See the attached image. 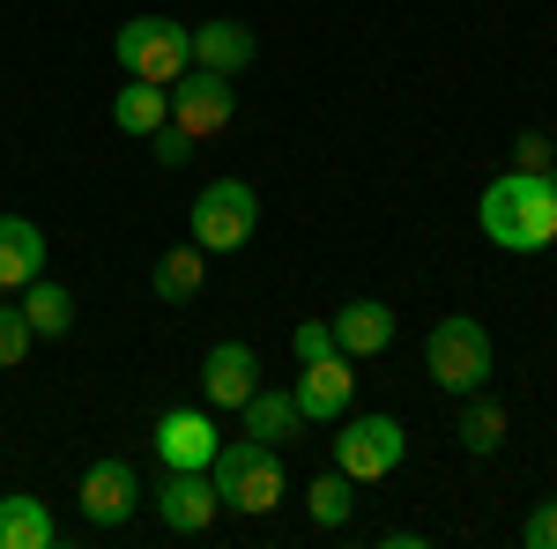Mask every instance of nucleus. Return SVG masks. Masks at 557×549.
I'll list each match as a JSON object with an SVG mask.
<instances>
[{"label":"nucleus","instance_id":"obj_10","mask_svg":"<svg viewBox=\"0 0 557 549\" xmlns=\"http://www.w3.org/2000/svg\"><path fill=\"white\" fill-rule=\"evenodd\" d=\"M349 394H357V372H349V357H312L298 372V416L305 423H343L349 416Z\"/></svg>","mask_w":557,"mask_h":549},{"label":"nucleus","instance_id":"obj_1","mask_svg":"<svg viewBox=\"0 0 557 549\" xmlns=\"http://www.w3.org/2000/svg\"><path fill=\"white\" fill-rule=\"evenodd\" d=\"M475 223L506 253L557 246V171H506V178H491L483 201H475Z\"/></svg>","mask_w":557,"mask_h":549},{"label":"nucleus","instance_id":"obj_5","mask_svg":"<svg viewBox=\"0 0 557 549\" xmlns=\"http://www.w3.org/2000/svg\"><path fill=\"white\" fill-rule=\"evenodd\" d=\"M260 223V194L246 178H215L209 194L194 201V246L201 253H238Z\"/></svg>","mask_w":557,"mask_h":549},{"label":"nucleus","instance_id":"obj_24","mask_svg":"<svg viewBox=\"0 0 557 549\" xmlns=\"http://www.w3.org/2000/svg\"><path fill=\"white\" fill-rule=\"evenodd\" d=\"M513 171H557V141L543 127L513 134Z\"/></svg>","mask_w":557,"mask_h":549},{"label":"nucleus","instance_id":"obj_15","mask_svg":"<svg viewBox=\"0 0 557 549\" xmlns=\"http://www.w3.org/2000/svg\"><path fill=\"white\" fill-rule=\"evenodd\" d=\"M52 542H60V520L45 512V498L8 490L0 498V549H52Z\"/></svg>","mask_w":557,"mask_h":549},{"label":"nucleus","instance_id":"obj_25","mask_svg":"<svg viewBox=\"0 0 557 549\" xmlns=\"http://www.w3.org/2000/svg\"><path fill=\"white\" fill-rule=\"evenodd\" d=\"M149 149H157V164H164V171H178L186 157H194V149H201V141H194L186 127H172V120H164V127L149 134Z\"/></svg>","mask_w":557,"mask_h":549},{"label":"nucleus","instance_id":"obj_4","mask_svg":"<svg viewBox=\"0 0 557 549\" xmlns=\"http://www.w3.org/2000/svg\"><path fill=\"white\" fill-rule=\"evenodd\" d=\"M424 372L446 394H475V386L491 379V335H483V320H469V312L438 320L424 341Z\"/></svg>","mask_w":557,"mask_h":549},{"label":"nucleus","instance_id":"obj_14","mask_svg":"<svg viewBox=\"0 0 557 549\" xmlns=\"http://www.w3.org/2000/svg\"><path fill=\"white\" fill-rule=\"evenodd\" d=\"M386 341H394V312H386L380 297H349L343 312H335V349H343L349 364L357 357H380Z\"/></svg>","mask_w":557,"mask_h":549},{"label":"nucleus","instance_id":"obj_23","mask_svg":"<svg viewBox=\"0 0 557 549\" xmlns=\"http://www.w3.org/2000/svg\"><path fill=\"white\" fill-rule=\"evenodd\" d=\"M30 341H38V335H30V320L0 304V372H15V364L30 357Z\"/></svg>","mask_w":557,"mask_h":549},{"label":"nucleus","instance_id":"obj_2","mask_svg":"<svg viewBox=\"0 0 557 549\" xmlns=\"http://www.w3.org/2000/svg\"><path fill=\"white\" fill-rule=\"evenodd\" d=\"M209 483L231 512H253V520L290 498V475L275 461V446H260V438H223L215 461H209Z\"/></svg>","mask_w":557,"mask_h":549},{"label":"nucleus","instance_id":"obj_18","mask_svg":"<svg viewBox=\"0 0 557 549\" xmlns=\"http://www.w3.org/2000/svg\"><path fill=\"white\" fill-rule=\"evenodd\" d=\"M506 401H491V394H483V386H475V394H461V423H454V438H461V446H469V453H498V446H506Z\"/></svg>","mask_w":557,"mask_h":549},{"label":"nucleus","instance_id":"obj_11","mask_svg":"<svg viewBox=\"0 0 557 549\" xmlns=\"http://www.w3.org/2000/svg\"><path fill=\"white\" fill-rule=\"evenodd\" d=\"M215 423L201 416V409H164L157 416V461L164 467H209L215 461Z\"/></svg>","mask_w":557,"mask_h":549},{"label":"nucleus","instance_id":"obj_6","mask_svg":"<svg viewBox=\"0 0 557 549\" xmlns=\"http://www.w3.org/2000/svg\"><path fill=\"white\" fill-rule=\"evenodd\" d=\"M231 120H238V75L186 67V75L172 83V127H186L194 141H215Z\"/></svg>","mask_w":557,"mask_h":549},{"label":"nucleus","instance_id":"obj_3","mask_svg":"<svg viewBox=\"0 0 557 549\" xmlns=\"http://www.w3.org/2000/svg\"><path fill=\"white\" fill-rule=\"evenodd\" d=\"M112 52H120V67H127V75L172 89L178 75L194 67V30H186V23H172V15H134V23H120Z\"/></svg>","mask_w":557,"mask_h":549},{"label":"nucleus","instance_id":"obj_13","mask_svg":"<svg viewBox=\"0 0 557 549\" xmlns=\"http://www.w3.org/2000/svg\"><path fill=\"white\" fill-rule=\"evenodd\" d=\"M45 275V230L30 215H0V297Z\"/></svg>","mask_w":557,"mask_h":549},{"label":"nucleus","instance_id":"obj_20","mask_svg":"<svg viewBox=\"0 0 557 549\" xmlns=\"http://www.w3.org/2000/svg\"><path fill=\"white\" fill-rule=\"evenodd\" d=\"M112 120H120V134H157L164 120H172V89H164V83H141V75H134V83L112 97Z\"/></svg>","mask_w":557,"mask_h":549},{"label":"nucleus","instance_id":"obj_9","mask_svg":"<svg viewBox=\"0 0 557 549\" xmlns=\"http://www.w3.org/2000/svg\"><path fill=\"white\" fill-rule=\"evenodd\" d=\"M75 498H83V520H89V527H127L141 490H134V467L120 461V453H104V461L83 467V490H75Z\"/></svg>","mask_w":557,"mask_h":549},{"label":"nucleus","instance_id":"obj_16","mask_svg":"<svg viewBox=\"0 0 557 549\" xmlns=\"http://www.w3.org/2000/svg\"><path fill=\"white\" fill-rule=\"evenodd\" d=\"M253 30L246 23H201L194 30V67H209V75H246L253 67Z\"/></svg>","mask_w":557,"mask_h":549},{"label":"nucleus","instance_id":"obj_19","mask_svg":"<svg viewBox=\"0 0 557 549\" xmlns=\"http://www.w3.org/2000/svg\"><path fill=\"white\" fill-rule=\"evenodd\" d=\"M298 394H275V386H253L246 394V438H260V446H283L290 431H298Z\"/></svg>","mask_w":557,"mask_h":549},{"label":"nucleus","instance_id":"obj_26","mask_svg":"<svg viewBox=\"0 0 557 549\" xmlns=\"http://www.w3.org/2000/svg\"><path fill=\"white\" fill-rule=\"evenodd\" d=\"M520 542L528 549H557V498H543V506L520 520Z\"/></svg>","mask_w":557,"mask_h":549},{"label":"nucleus","instance_id":"obj_8","mask_svg":"<svg viewBox=\"0 0 557 549\" xmlns=\"http://www.w3.org/2000/svg\"><path fill=\"white\" fill-rule=\"evenodd\" d=\"M223 498H215L209 467H164V490H157V520L172 527V535H209Z\"/></svg>","mask_w":557,"mask_h":549},{"label":"nucleus","instance_id":"obj_27","mask_svg":"<svg viewBox=\"0 0 557 549\" xmlns=\"http://www.w3.org/2000/svg\"><path fill=\"white\" fill-rule=\"evenodd\" d=\"M290 349H298V364H312V357H335V327H320V320H305Z\"/></svg>","mask_w":557,"mask_h":549},{"label":"nucleus","instance_id":"obj_12","mask_svg":"<svg viewBox=\"0 0 557 549\" xmlns=\"http://www.w3.org/2000/svg\"><path fill=\"white\" fill-rule=\"evenodd\" d=\"M253 386H260V357L246 341H215L209 364H201V394H209L215 409H246Z\"/></svg>","mask_w":557,"mask_h":549},{"label":"nucleus","instance_id":"obj_21","mask_svg":"<svg viewBox=\"0 0 557 549\" xmlns=\"http://www.w3.org/2000/svg\"><path fill=\"white\" fill-rule=\"evenodd\" d=\"M15 312H23V320H30V335H67V327H75V297L60 290V283H23V304H15Z\"/></svg>","mask_w":557,"mask_h":549},{"label":"nucleus","instance_id":"obj_7","mask_svg":"<svg viewBox=\"0 0 557 549\" xmlns=\"http://www.w3.org/2000/svg\"><path fill=\"white\" fill-rule=\"evenodd\" d=\"M409 461V431L394 416H357L343 423V438H335V467H343L349 483H380L394 467Z\"/></svg>","mask_w":557,"mask_h":549},{"label":"nucleus","instance_id":"obj_17","mask_svg":"<svg viewBox=\"0 0 557 549\" xmlns=\"http://www.w3.org/2000/svg\"><path fill=\"white\" fill-rule=\"evenodd\" d=\"M201 283H209V253H201V246H172V253L149 267V290L164 297V304H186V297H201Z\"/></svg>","mask_w":557,"mask_h":549},{"label":"nucleus","instance_id":"obj_22","mask_svg":"<svg viewBox=\"0 0 557 549\" xmlns=\"http://www.w3.org/2000/svg\"><path fill=\"white\" fill-rule=\"evenodd\" d=\"M305 512H312L320 527H343L349 512H357V483H349L343 467H327V475H320V483L305 490Z\"/></svg>","mask_w":557,"mask_h":549}]
</instances>
